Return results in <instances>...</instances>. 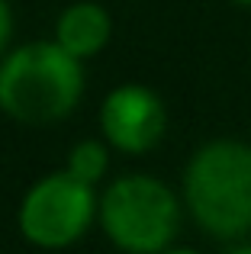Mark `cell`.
Listing matches in <instances>:
<instances>
[{
    "mask_svg": "<svg viewBox=\"0 0 251 254\" xmlns=\"http://www.w3.org/2000/svg\"><path fill=\"white\" fill-rule=\"evenodd\" d=\"M168 113L155 90L142 84H123L107 93L100 106V132L116 151L145 155L164 138Z\"/></svg>",
    "mask_w": 251,
    "mask_h": 254,
    "instance_id": "5",
    "label": "cell"
},
{
    "mask_svg": "<svg viewBox=\"0 0 251 254\" xmlns=\"http://www.w3.org/2000/svg\"><path fill=\"white\" fill-rule=\"evenodd\" d=\"M235 3H242V6H251V0H235Z\"/></svg>",
    "mask_w": 251,
    "mask_h": 254,
    "instance_id": "11",
    "label": "cell"
},
{
    "mask_svg": "<svg viewBox=\"0 0 251 254\" xmlns=\"http://www.w3.org/2000/svg\"><path fill=\"white\" fill-rule=\"evenodd\" d=\"M97 209L100 203L94 196V187L68 177L64 171L49 174L26 190L19 203V232L36 248H68L87 232Z\"/></svg>",
    "mask_w": 251,
    "mask_h": 254,
    "instance_id": "4",
    "label": "cell"
},
{
    "mask_svg": "<svg viewBox=\"0 0 251 254\" xmlns=\"http://www.w3.org/2000/svg\"><path fill=\"white\" fill-rule=\"evenodd\" d=\"M10 36H13V13H10V3L0 0V55L10 45Z\"/></svg>",
    "mask_w": 251,
    "mask_h": 254,
    "instance_id": "8",
    "label": "cell"
},
{
    "mask_svg": "<svg viewBox=\"0 0 251 254\" xmlns=\"http://www.w3.org/2000/svg\"><path fill=\"white\" fill-rule=\"evenodd\" d=\"M184 196L209 235L251 232V145L232 138L203 145L184 171Z\"/></svg>",
    "mask_w": 251,
    "mask_h": 254,
    "instance_id": "2",
    "label": "cell"
},
{
    "mask_svg": "<svg viewBox=\"0 0 251 254\" xmlns=\"http://www.w3.org/2000/svg\"><path fill=\"white\" fill-rule=\"evenodd\" d=\"M110 32H113V19L94 0H81V3H71L68 10L58 16L55 23V42L68 52L71 58L84 62V58H94L103 52V45L110 42Z\"/></svg>",
    "mask_w": 251,
    "mask_h": 254,
    "instance_id": "6",
    "label": "cell"
},
{
    "mask_svg": "<svg viewBox=\"0 0 251 254\" xmlns=\"http://www.w3.org/2000/svg\"><path fill=\"white\" fill-rule=\"evenodd\" d=\"M84 93L81 62L58 42H29L0 62V110L19 123L64 119Z\"/></svg>",
    "mask_w": 251,
    "mask_h": 254,
    "instance_id": "1",
    "label": "cell"
},
{
    "mask_svg": "<svg viewBox=\"0 0 251 254\" xmlns=\"http://www.w3.org/2000/svg\"><path fill=\"white\" fill-rule=\"evenodd\" d=\"M100 225L120 251L164 254L181 225V206L171 187L148 174H126L100 196Z\"/></svg>",
    "mask_w": 251,
    "mask_h": 254,
    "instance_id": "3",
    "label": "cell"
},
{
    "mask_svg": "<svg viewBox=\"0 0 251 254\" xmlns=\"http://www.w3.org/2000/svg\"><path fill=\"white\" fill-rule=\"evenodd\" d=\"M107 168H110V151H107V145L87 138V142H77L74 148H71L64 174H68V177H74V180H81V184H87V187H94L97 180H103Z\"/></svg>",
    "mask_w": 251,
    "mask_h": 254,
    "instance_id": "7",
    "label": "cell"
},
{
    "mask_svg": "<svg viewBox=\"0 0 251 254\" xmlns=\"http://www.w3.org/2000/svg\"><path fill=\"white\" fill-rule=\"evenodd\" d=\"M164 254H196V251H190V248H168Z\"/></svg>",
    "mask_w": 251,
    "mask_h": 254,
    "instance_id": "9",
    "label": "cell"
},
{
    "mask_svg": "<svg viewBox=\"0 0 251 254\" xmlns=\"http://www.w3.org/2000/svg\"><path fill=\"white\" fill-rule=\"evenodd\" d=\"M232 254H251V245H245V248H235Z\"/></svg>",
    "mask_w": 251,
    "mask_h": 254,
    "instance_id": "10",
    "label": "cell"
}]
</instances>
